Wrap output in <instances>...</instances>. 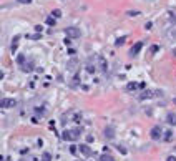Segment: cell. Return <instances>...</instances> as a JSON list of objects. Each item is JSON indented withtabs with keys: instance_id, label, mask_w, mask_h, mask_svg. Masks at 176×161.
Returning <instances> with one entry per match:
<instances>
[{
	"instance_id": "1",
	"label": "cell",
	"mask_w": 176,
	"mask_h": 161,
	"mask_svg": "<svg viewBox=\"0 0 176 161\" xmlns=\"http://www.w3.org/2000/svg\"><path fill=\"white\" fill-rule=\"evenodd\" d=\"M80 135H81V130L80 128H73V130H65L62 133V138L65 140V141H75L80 138Z\"/></svg>"
},
{
	"instance_id": "2",
	"label": "cell",
	"mask_w": 176,
	"mask_h": 161,
	"mask_svg": "<svg viewBox=\"0 0 176 161\" xmlns=\"http://www.w3.org/2000/svg\"><path fill=\"white\" fill-rule=\"evenodd\" d=\"M65 33L68 38H80L81 37V30L78 27H68L65 30Z\"/></svg>"
},
{
	"instance_id": "3",
	"label": "cell",
	"mask_w": 176,
	"mask_h": 161,
	"mask_svg": "<svg viewBox=\"0 0 176 161\" xmlns=\"http://www.w3.org/2000/svg\"><path fill=\"white\" fill-rule=\"evenodd\" d=\"M150 136H151V140H155V141L163 138V130H161V126H153L150 131Z\"/></svg>"
},
{
	"instance_id": "4",
	"label": "cell",
	"mask_w": 176,
	"mask_h": 161,
	"mask_svg": "<svg viewBox=\"0 0 176 161\" xmlns=\"http://www.w3.org/2000/svg\"><path fill=\"white\" fill-rule=\"evenodd\" d=\"M17 105V101L13 98H2V108H13Z\"/></svg>"
},
{
	"instance_id": "5",
	"label": "cell",
	"mask_w": 176,
	"mask_h": 161,
	"mask_svg": "<svg viewBox=\"0 0 176 161\" xmlns=\"http://www.w3.org/2000/svg\"><path fill=\"white\" fill-rule=\"evenodd\" d=\"M141 48H143V43L138 42L136 45H133V48H131V52H130V55H131V57H136V55L141 52Z\"/></svg>"
},
{
	"instance_id": "6",
	"label": "cell",
	"mask_w": 176,
	"mask_h": 161,
	"mask_svg": "<svg viewBox=\"0 0 176 161\" xmlns=\"http://www.w3.org/2000/svg\"><path fill=\"white\" fill-rule=\"evenodd\" d=\"M80 151H81V154H85V156H90V154H91V150L88 148L86 145H81V146H80Z\"/></svg>"
},
{
	"instance_id": "7",
	"label": "cell",
	"mask_w": 176,
	"mask_h": 161,
	"mask_svg": "<svg viewBox=\"0 0 176 161\" xmlns=\"http://www.w3.org/2000/svg\"><path fill=\"white\" fill-rule=\"evenodd\" d=\"M166 120H168L169 125H176V115L174 113H169L168 116H166Z\"/></svg>"
},
{
	"instance_id": "8",
	"label": "cell",
	"mask_w": 176,
	"mask_h": 161,
	"mask_svg": "<svg viewBox=\"0 0 176 161\" xmlns=\"http://www.w3.org/2000/svg\"><path fill=\"white\" fill-rule=\"evenodd\" d=\"M105 136H106L108 140H111V138H113V136H115V133H113V128H105Z\"/></svg>"
},
{
	"instance_id": "9",
	"label": "cell",
	"mask_w": 176,
	"mask_h": 161,
	"mask_svg": "<svg viewBox=\"0 0 176 161\" xmlns=\"http://www.w3.org/2000/svg\"><path fill=\"white\" fill-rule=\"evenodd\" d=\"M100 161H115V158L111 154H101L100 156Z\"/></svg>"
},
{
	"instance_id": "10",
	"label": "cell",
	"mask_w": 176,
	"mask_h": 161,
	"mask_svg": "<svg viewBox=\"0 0 176 161\" xmlns=\"http://www.w3.org/2000/svg\"><path fill=\"white\" fill-rule=\"evenodd\" d=\"M47 23H48V25H52V27H53V25L57 23V18L53 17V15H52V17H48V18H47Z\"/></svg>"
},
{
	"instance_id": "11",
	"label": "cell",
	"mask_w": 176,
	"mask_h": 161,
	"mask_svg": "<svg viewBox=\"0 0 176 161\" xmlns=\"http://www.w3.org/2000/svg\"><path fill=\"white\" fill-rule=\"evenodd\" d=\"M136 88H138V85H136V83H128V86H126V90H128V91H133Z\"/></svg>"
},
{
	"instance_id": "12",
	"label": "cell",
	"mask_w": 176,
	"mask_h": 161,
	"mask_svg": "<svg viewBox=\"0 0 176 161\" xmlns=\"http://www.w3.org/2000/svg\"><path fill=\"white\" fill-rule=\"evenodd\" d=\"M151 96H153V95H151V91H145V95H141L140 98L145 100V98H151Z\"/></svg>"
},
{
	"instance_id": "13",
	"label": "cell",
	"mask_w": 176,
	"mask_h": 161,
	"mask_svg": "<svg viewBox=\"0 0 176 161\" xmlns=\"http://www.w3.org/2000/svg\"><path fill=\"white\" fill-rule=\"evenodd\" d=\"M22 70H23V71H32V63H27V65H23Z\"/></svg>"
},
{
	"instance_id": "14",
	"label": "cell",
	"mask_w": 176,
	"mask_h": 161,
	"mask_svg": "<svg viewBox=\"0 0 176 161\" xmlns=\"http://www.w3.org/2000/svg\"><path fill=\"white\" fill-rule=\"evenodd\" d=\"M52 15L55 17V18H60V17H62V12H60V10H53V12H52Z\"/></svg>"
},
{
	"instance_id": "15",
	"label": "cell",
	"mask_w": 176,
	"mask_h": 161,
	"mask_svg": "<svg viewBox=\"0 0 176 161\" xmlns=\"http://www.w3.org/2000/svg\"><path fill=\"white\" fill-rule=\"evenodd\" d=\"M121 43H125V37H121V38H118V40L115 42V45H116V47H120Z\"/></svg>"
},
{
	"instance_id": "16",
	"label": "cell",
	"mask_w": 176,
	"mask_h": 161,
	"mask_svg": "<svg viewBox=\"0 0 176 161\" xmlns=\"http://www.w3.org/2000/svg\"><path fill=\"white\" fill-rule=\"evenodd\" d=\"M17 62H18V63H23V62H25V57H23V55H18Z\"/></svg>"
},
{
	"instance_id": "17",
	"label": "cell",
	"mask_w": 176,
	"mask_h": 161,
	"mask_svg": "<svg viewBox=\"0 0 176 161\" xmlns=\"http://www.w3.org/2000/svg\"><path fill=\"white\" fill-rule=\"evenodd\" d=\"M171 136H173V135H171V131H166V135H164V140H171Z\"/></svg>"
},
{
	"instance_id": "18",
	"label": "cell",
	"mask_w": 176,
	"mask_h": 161,
	"mask_svg": "<svg viewBox=\"0 0 176 161\" xmlns=\"http://www.w3.org/2000/svg\"><path fill=\"white\" fill-rule=\"evenodd\" d=\"M17 2H18V3H30L32 0H17Z\"/></svg>"
},
{
	"instance_id": "19",
	"label": "cell",
	"mask_w": 176,
	"mask_h": 161,
	"mask_svg": "<svg viewBox=\"0 0 176 161\" xmlns=\"http://www.w3.org/2000/svg\"><path fill=\"white\" fill-rule=\"evenodd\" d=\"M168 161H176V159L173 158V156H171V158H168Z\"/></svg>"
}]
</instances>
